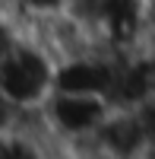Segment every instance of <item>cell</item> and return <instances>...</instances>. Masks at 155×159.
Masks as SVG:
<instances>
[{"label":"cell","mask_w":155,"mask_h":159,"mask_svg":"<svg viewBox=\"0 0 155 159\" xmlns=\"http://www.w3.org/2000/svg\"><path fill=\"white\" fill-rule=\"evenodd\" d=\"M149 159H155V153H152V156H149Z\"/></svg>","instance_id":"7"},{"label":"cell","mask_w":155,"mask_h":159,"mask_svg":"<svg viewBox=\"0 0 155 159\" xmlns=\"http://www.w3.org/2000/svg\"><path fill=\"white\" fill-rule=\"evenodd\" d=\"M136 118H139V124H143V130H146V140H149L152 153H155V96H152L146 105H139V108H136Z\"/></svg>","instance_id":"6"},{"label":"cell","mask_w":155,"mask_h":159,"mask_svg":"<svg viewBox=\"0 0 155 159\" xmlns=\"http://www.w3.org/2000/svg\"><path fill=\"white\" fill-rule=\"evenodd\" d=\"M108 115H111V105L101 96L51 92L44 105L38 108V121H41L48 140H54L57 147H63L73 156L95 137V130L105 124Z\"/></svg>","instance_id":"3"},{"label":"cell","mask_w":155,"mask_h":159,"mask_svg":"<svg viewBox=\"0 0 155 159\" xmlns=\"http://www.w3.org/2000/svg\"><path fill=\"white\" fill-rule=\"evenodd\" d=\"M114 54L105 51H82L73 57H60L54 67V92H76V96H101L108 99Z\"/></svg>","instance_id":"4"},{"label":"cell","mask_w":155,"mask_h":159,"mask_svg":"<svg viewBox=\"0 0 155 159\" xmlns=\"http://www.w3.org/2000/svg\"><path fill=\"white\" fill-rule=\"evenodd\" d=\"M54 54L32 38L16 32L0 51V102L13 115H35L54 92Z\"/></svg>","instance_id":"1"},{"label":"cell","mask_w":155,"mask_h":159,"mask_svg":"<svg viewBox=\"0 0 155 159\" xmlns=\"http://www.w3.org/2000/svg\"><path fill=\"white\" fill-rule=\"evenodd\" d=\"M67 7H70V0H3V13L16 32L32 22L60 16V13H67Z\"/></svg>","instance_id":"5"},{"label":"cell","mask_w":155,"mask_h":159,"mask_svg":"<svg viewBox=\"0 0 155 159\" xmlns=\"http://www.w3.org/2000/svg\"><path fill=\"white\" fill-rule=\"evenodd\" d=\"M152 0H70L67 16L79 22L105 54L146 48Z\"/></svg>","instance_id":"2"}]
</instances>
